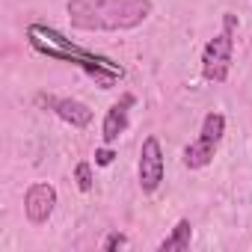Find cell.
I'll use <instances>...</instances> for the list:
<instances>
[{"instance_id":"6da1fadb","label":"cell","mask_w":252,"mask_h":252,"mask_svg":"<svg viewBox=\"0 0 252 252\" xmlns=\"http://www.w3.org/2000/svg\"><path fill=\"white\" fill-rule=\"evenodd\" d=\"M27 39H30V45H33L39 54H45V57H51V60H60V63H71V65H77L80 71H86L101 89H110V86H116V83L125 77V68H122L119 63H113L110 57H101V54H92V51L74 45L71 39H65V36H63L60 30H54V27L30 24V27H27Z\"/></svg>"},{"instance_id":"ba28073f","label":"cell","mask_w":252,"mask_h":252,"mask_svg":"<svg viewBox=\"0 0 252 252\" xmlns=\"http://www.w3.org/2000/svg\"><path fill=\"white\" fill-rule=\"evenodd\" d=\"M39 104L51 107L63 122H68L71 128H86L92 122V110L83 104V101H74V98H54V95H36Z\"/></svg>"},{"instance_id":"3957f363","label":"cell","mask_w":252,"mask_h":252,"mask_svg":"<svg viewBox=\"0 0 252 252\" xmlns=\"http://www.w3.org/2000/svg\"><path fill=\"white\" fill-rule=\"evenodd\" d=\"M222 134H225V116L211 110V113L202 119L199 137L184 149L181 163H184L187 169H205V166L214 160V155H217V149H220V143H222Z\"/></svg>"},{"instance_id":"7c38bea8","label":"cell","mask_w":252,"mask_h":252,"mask_svg":"<svg viewBox=\"0 0 252 252\" xmlns=\"http://www.w3.org/2000/svg\"><path fill=\"white\" fill-rule=\"evenodd\" d=\"M113 158H116V155H113L110 149H98V152H95V163H98V166H110Z\"/></svg>"},{"instance_id":"277c9868","label":"cell","mask_w":252,"mask_h":252,"mask_svg":"<svg viewBox=\"0 0 252 252\" xmlns=\"http://www.w3.org/2000/svg\"><path fill=\"white\" fill-rule=\"evenodd\" d=\"M234 24H237L234 15H225L222 33H217L205 45V51H202V77L208 83H222L228 77V71H231V57H234V39H231V33H234Z\"/></svg>"},{"instance_id":"30bf717a","label":"cell","mask_w":252,"mask_h":252,"mask_svg":"<svg viewBox=\"0 0 252 252\" xmlns=\"http://www.w3.org/2000/svg\"><path fill=\"white\" fill-rule=\"evenodd\" d=\"M74 178H77V187H80L83 193L92 190V166H89L86 160H80V163L74 166Z\"/></svg>"},{"instance_id":"5b68a950","label":"cell","mask_w":252,"mask_h":252,"mask_svg":"<svg viewBox=\"0 0 252 252\" xmlns=\"http://www.w3.org/2000/svg\"><path fill=\"white\" fill-rule=\"evenodd\" d=\"M163 172H166V160H163L160 140L158 137H146L143 149H140V163H137V175H140L143 193H155L163 184Z\"/></svg>"},{"instance_id":"7a4b0ae2","label":"cell","mask_w":252,"mask_h":252,"mask_svg":"<svg viewBox=\"0 0 252 252\" xmlns=\"http://www.w3.org/2000/svg\"><path fill=\"white\" fill-rule=\"evenodd\" d=\"M68 21L86 33L134 30L152 15V0H68Z\"/></svg>"},{"instance_id":"52a82bcc","label":"cell","mask_w":252,"mask_h":252,"mask_svg":"<svg viewBox=\"0 0 252 252\" xmlns=\"http://www.w3.org/2000/svg\"><path fill=\"white\" fill-rule=\"evenodd\" d=\"M134 104H137V95L125 92V95L107 110L104 125H101V140H104V146H113L125 131H128V116H131V107H134Z\"/></svg>"},{"instance_id":"8992f818","label":"cell","mask_w":252,"mask_h":252,"mask_svg":"<svg viewBox=\"0 0 252 252\" xmlns=\"http://www.w3.org/2000/svg\"><path fill=\"white\" fill-rule=\"evenodd\" d=\"M54 208H57V190H54V184L39 181V184H33L24 193V214H27V220L33 225L48 222L51 214H54Z\"/></svg>"},{"instance_id":"9c48e42d","label":"cell","mask_w":252,"mask_h":252,"mask_svg":"<svg viewBox=\"0 0 252 252\" xmlns=\"http://www.w3.org/2000/svg\"><path fill=\"white\" fill-rule=\"evenodd\" d=\"M190 240H193V225H190V220H178L175 228L158 243V252H184V249H190Z\"/></svg>"},{"instance_id":"8fae6325","label":"cell","mask_w":252,"mask_h":252,"mask_svg":"<svg viewBox=\"0 0 252 252\" xmlns=\"http://www.w3.org/2000/svg\"><path fill=\"white\" fill-rule=\"evenodd\" d=\"M122 246H128V237H125L122 231H113V234L104 240V249H107V252H113V249H122Z\"/></svg>"}]
</instances>
